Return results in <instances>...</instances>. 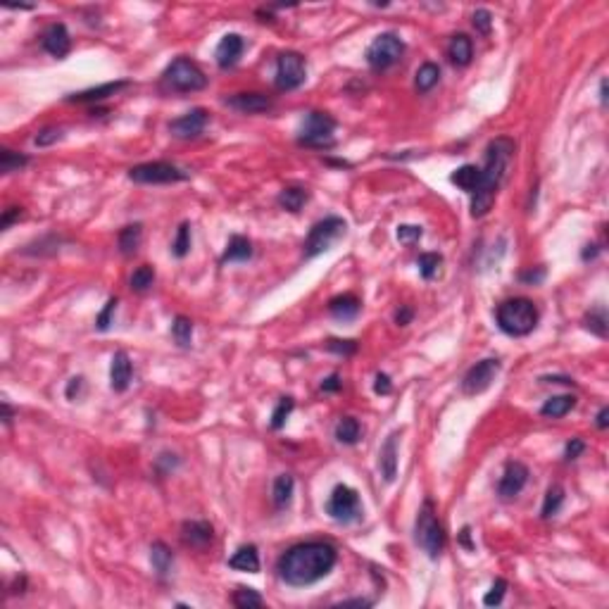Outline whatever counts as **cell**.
I'll return each instance as SVG.
<instances>
[{"instance_id":"cell-50","label":"cell","mask_w":609,"mask_h":609,"mask_svg":"<svg viewBox=\"0 0 609 609\" xmlns=\"http://www.w3.org/2000/svg\"><path fill=\"white\" fill-rule=\"evenodd\" d=\"M390 390H393V383H390V376H388V374H376L374 393H376V395H390Z\"/></svg>"},{"instance_id":"cell-31","label":"cell","mask_w":609,"mask_h":609,"mask_svg":"<svg viewBox=\"0 0 609 609\" xmlns=\"http://www.w3.org/2000/svg\"><path fill=\"white\" fill-rule=\"evenodd\" d=\"M150 561H153V569L158 574L160 578H165L169 571H172V561H174V554L172 550L165 545V543H153L150 547Z\"/></svg>"},{"instance_id":"cell-43","label":"cell","mask_w":609,"mask_h":609,"mask_svg":"<svg viewBox=\"0 0 609 609\" xmlns=\"http://www.w3.org/2000/svg\"><path fill=\"white\" fill-rule=\"evenodd\" d=\"M505 593H507V581L495 578V583L490 586V591L483 595V605L485 607H498L500 602L505 600Z\"/></svg>"},{"instance_id":"cell-4","label":"cell","mask_w":609,"mask_h":609,"mask_svg":"<svg viewBox=\"0 0 609 609\" xmlns=\"http://www.w3.org/2000/svg\"><path fill=\"white\" fill-rule=\"evenodd\" d=\"M162 86L174 93H198L207 86V77L193 60L177 57L162 74Z\"/></svg>"},{"instance_id":"cell-37","label":"cell","mask_w":609,"mask_h":609,"mask_svg":"<svg viewBox=\"0 0 609 609\" xmlns=\"http://www.w3.org/2000/svg\"><path fill=\"white\" fill-rule=\"evenodd\" d=\"M583 327L591 331V334L607 338V309L605 307H595L583 317Z\"/></svg>"},{"instance_id":"cell-5","label":"cell","mask_w":609,"mask_h":609,"mask_svg":"<svg viewBox=\"0 0 609 609\" xmlns=\"http://www.w3.org/2000/svg\"><path fill=\"white\" fill-rule=\"evenodd\" d=\"M415 540L431 559H438L441 557V552L445 550V531H443L441 521H438V517H436V512H433L431 500H426L422 512H419V517H417Z\"/></svg>"},{"instance_id":"cell-18","label":"cell","mask_w":609,"mask_h":609,"mask_svg":"<svg viewBox=\"0 0 609 609\" xmlns=\"http://www.w3.org/2000/svg\"><path fill=\"white\" fill-rule=\"evenodd\" d=\"M214 538V529L209 521H186L184 526H181V540H184V545L188 547H195V550H205V547L212 543Z\"/></svg>"},{"instance_id":"cell-52","label":"cell","mask_w":609,"mask_h":609,"mask_svg":"<svg viewBox=\"0 0 609 609\" xmlns=\"http://www.w3.org/2000/svg\"><path fill=\"white\" fill-rule=\"evenodd\" d=\"M341 385H343L341 376L331 374L329 378H324V381H322V390H324V393H336V390H341Z\"/></svg>"},{"instance_id":"cell-35","label":"cell","mask_w":609,"mask_h":609,"mask_svg":"<svg viewBox=\"0 0 609 609\" xmlns=\"http://www.w3.org/2000/svg\"><path fill=\"white\" fill-rule=\"evenodd\" d=\"M29 165V158L24 153H15L10 148H3L0 150V172L3 174H12V172H22V169Z\"/></svg>"},{"instance_id":"cell-32","label":"cell","mask_w":609,"mask_h":609,"mask_svg":"<svg viewBox=\"0 0 609 609\" xmlns=\"http://www.w3.org/2000/svg\"><path fill=\"white\" fill-rule=\"evenodd\" d=\"M438 79H441V67L433 65V62H424V65L417 70L415 89H417L419 93H429L433 86L438 84Z\"/></svg>"},{"instance_id":"cell-17","label":"cell","mask_w":609,"mask_h":609,"mask_svg":"<svg viewBox=\"0 0 609 609\" xmlns=\"http://www.w3.org/2000/svg\"><path fill=\"white\" fill-rule=\"evenodd\" d=\"M243 50H246V40H243L241 33H226V36H221L219 45H216L214 60L221 70H229V67H234L241 60Z\"/></svg>"},{"instance_id":"cell-53","label":"cell","mask_w":609,"mask_h":609,"mask_svg":"<svg viewBox=\"0 0 609 609\" xmlns=\"http://www.w3.org/2000/svg\"><path fill=\"white\" fill-rule=\"evenodd\" d=\"M412 317H415V309L407 307V304H402V307L395 312V324L397 327H407V324L412 322Z\"/></svg>"},{"instance_id":"cell-57","label":"cell","mask_w":609,"mask_h":609,"mask_svg":"<svg viewBox=\"0 0 609 609\" xmlns=\"http://www.w3.org/2000/svg\"><path fill=\"white\" fill-rule=\"evenodd\" d=\"M595 424H598L600 431L607 429V426H609V407H602V410L598 412V422H595Z\"/></svg>"},{"instance_id":"cell-42","label":"cell","mask_w":609,"mask_h":609,"mask_svg":"<svg viewBox=\"0 0 609 609\" xmlns=\"http://www.w3.org/2000/svg\"><path fill=\"white\" fill-rule=\"evenodd\" d=\"M293 407H295L293 397H281L279 405H276L274 412H272V429H274V431L283 429V424H286V419L290 417Z\"/></svg>"},{"instance_id":"cell-7","label":"cell","mask_w":609,"mask_h":609,"mask_svg":"<svg viewBox=\"0 0 609 609\" xmlns=\"http://www.w3.org/2000/svg\"><path fill=\"white\" fill-rule=\"evenodd\" d=\"M405 55V43L395 33H378L367 48V65L374 72H383L397 65Z\"/></svg>"},{"instance_id":"cell-58","label":"cell","mask_w":609,"mask_h":609,"mask_svg":"<svg viewBox=\"0 0 609 609\" xmlns=\"http://www.w3.org/2000/svg\"><path fill=\"white\" fill-rule=\"evenodd\" d=\"M3 424H5V426L12 424V410H10L8 402H3Z\"/></svg>"},{"instance_id":"cell-11","label":"cell","mask_w":609,"mask_h":609,"mask_svg":"<svg viewBox=\"0 0 609 609\" xmlns=\"http://www.w3.org/2000/svg\"><path fill=\"white\" fill-rule=\"evenodd\" d=\"M307 79V65H304V57L295 50H286L281 53L279 60H276V89L279 91H295L300 89Z\"/></svg>"},{"instance_id":"cell-25","label":"cell","mask_w":609,"mask_h":609,"mask_svg":"<svg viewBox=\"0 0 609 609\" xmlns=\"http://www.w3.org/2000/svg\"><path fill=\"white\" fill-rule=\"evenodd\" d=\"M293 490H295V478L290 476V473L276 476L274 488H272V500H274L276 510H286L290 505V500H293Z\"/></svg>"},{"instance_id":"cell-6","label":"cell","mask_w":609,"mask_h":609,"mask_svg":"<svg viewBox=\"0 0 609 609\" xmlns=\"http://www.w3.org/2000/svg\"><path fill=\"white\" fill-rule=\"evenodd\" d=\"M345 231H348V224H345V219H341V216H327V219L317 221V224L309 229L307 241H304V246H302L304 257L312 260V257L327 253L338 238H343Z\"/></svg>"},{"instance_id":"cell-14","label":"cell","mask_w":609,"mask_h":609,"mask_svg":"<svg viewBox=\"0 0 609 609\" xmlns=\"http://www.w3.org/2000/svg\"><path fill=\"white\" fill-rule=\"evenodd\" d=\"M529 466L521 464V462H507L505 464V473L503 478H500L498 483V495L503 500H512L517 498L521 490H524V485L529 483Z\"/></svg>"},{"instance_id":"cell-33","label":"cell","mask_w":609,"mask_h":609,"mask_svg":"<svg viewBox=\"0 0 609 609\" xmlns=\"http://www.w3.org/2000/svg\"><path fill=\"white\" fill-rule=\"evenodd\" d=\"M362 436V429H360V422L355 417H343L341 422L336 426V441L343 443V445H355L360 441Z\"/></svg>"},{"instance_id":"cell-39","label":"cell","mask_w":609,"mask_h":609,"mask_svg":"<svg viewBox=\"0 0 609 609\" xmlns=\"http://www.w3.org/2000/svg\"><path fill=\"white\" fill-rule=\"evenodd\" d=\"M441 265H443V257L438 253L419 255V274H422V279H426V281L436 279L438 272H441Z\"/></svg>"},{"instance_id":"cell-41","label":"cell","mask_w":609,"mask_h":609,"mask_svg":"<svg viewBox=\"0 0 609 609\" xmlns=\"http://www.w3.org/2000/svg\"><path fill=\"white\" fill-rule=\"evenodd\" d=\"M153 281H155V269L148 265L138 267L136 272L131 274V279H128L131 290H136V293H146V290L153 286Z\"/></svg>"},{"instance_id":"cell-54","label":"cell","mask_w":609,"mask_h":609,"mask_svg":"<svg viewBox=\"0 0 609 609\" xmlns=\"http://www.w3.org/2000/svg\"><path fill=\"white\" fill-rule=\"evenodd\" d=\"M81 388H84V378H81V376L72 378L70 385H67V397H70V400H74V395H79Z\"/></svg>"},{"instance_id":"cell-26","label":"cell","mask_w":609,"mask_h":609,"mask_svg":"<svg viewBox=\"0 0 609 609\" xmlns=\"http://www.w3.org/2000/svg\"><path fill=\"white\" fill-rule=\"evenodd\" d=\"M253 257V243H250L246 236H231L229 238V246L221 255V262H246Z\"/></svg>"},{"instance_id":"cell-30","label":"cell","mask_w":609,"mask_h":609,"mask_svg":"<svg viewBox=\"0 0 609 609\" xmlns=\"http://www.w3.org/2000/svg\"><path fill=\"white\" fill-rule=\"evenodd\" d=\"M574 407H576V397L574 395H554L540 407V415L547 419H561L564 415H569Z\"/></svg>"},{"instance_id":"cell-8","label":"cell","mask_w":609,"mask_h":609,"mask_svg":"<svg viewBox=\"0 0 609 609\" xmlns=\"http://www.w3.org/2000/svg\"><path fill=\"white\" fill-rule=\"evenodd\" d=\"M128 179L133 184H148V186H160V184H177V181H186L188 174L179 169L172 162H143L128 169Z\"/></svg>"},{"instance_id":"cell-40","label":"cell","mask_w":609,"mask_h":609,"mask_svg":"<svg viewBox=\"0 0 609 609\" xmlns=\"http://www.w3.org/2000/svg\"><path fill=\"white\" fill-rule=\"evenodd\" d=\"M172 253L174 257H179V260L191 253V224H188V221H184V224L177 229V238L172 243Z\"/></svg>"},{"instance_id":"cell-56","label":"cell","mask_w":609,"mask_h":609,"mask_svg":"<svg viewBox=\"0 0 609 609\" xmlns=\"http://www.w3.org/2000/svg\"><path fill=\"white\" fill-rule=\"evenodd\" d=\"M459 543H462L466 550H473V543H471V529L469 526H464L462 531H459Z\"/></svg>"},{"instance_id":"cell-12","label":"cell","mask_w":609,"mask_h":609,"mask_svg":"<svg viewBox=\"0 0 609 609\" xmlns=\"http://www.w3.org/2000/svg\"><path fill=\"white\" fill-rule=\"evenodd\" d=\"M500 374V360L488 357V360L476 362L473 367L466 371L462 378V393L464 395H481L490 388L495 376Z\"/></svg>"},{"instance_id":"cell-19","label":"cell","mask_w":609,"mask_h":609,"mask_svg":"<svg viewBox=\"0 0 609 609\" xmlns=\"http://www.w3.org/2000/svg\"><path fill=\"white\" fill-rule=\"evenodd\" d=\"M397 441H400V436H397V431H393L385 438L381 452H378V469H381V476L388 483H393L397 476Z\"/></svg>"},{"instance_id":"cell-23","label":"cell","mask_w":609,"mask_h":609,"mask_svg":"<svg viewBox=\"0 0 609 609\" xmlns=\"http://www.w3.org/2000/svg\"><path fill=\"white\" fill-rule=\"evenodd\" d=\"M448 57L455 67H466L473 57V43L466 33H455L448 43Z\"/></svg>"},{"instance_id":"cell-46","label":"cell","mask_w":609,"mask_h":609,"mask_svg":"<svg viewBox=\"0 0 609 609\" xmlns=\"http://www.w3.org/2000/svg\"><path fill=\"white\" fill-rule=\"evenodd\" d=\"M62 138V128L57 126H45L43 131H38V136L33 138V143H36L38 148H48L53 143H57V141Z\"/></svg>"},{"instance_id":"cell-22","label":"cell","mask_w":609,"mask_h":609,"mask_svg":"<svg viewBox=\"0 0 609 609\" xmlns=\"http://www.w3.org/2000/svg\"><path fill=\"white\" fill-rule=\"evenodd\" d=\"M362 309V300L353 293H343L331 297L329 302V314L338 322H353Z\"/></svg>"},{"instance_id":"cell-16","label":"cell","mask_w":609,"mask_h":609,"mask_svg":"<svg viewBox=\"0 0 609 609\" xmlns=\"http://www.w3.org/2000/svg\"><path fill=\"white\" fill-rule=\"evenodd\" d=\"M224 103L241 114H262L274 107V100L265 96V93H236V96L226 98Z\"/></svg>"},{"instance_id":"cell-45","label":"cell","mask_w":609,"mask_h":609,"mask_svg":"<svg viewBox=\"0 0 609 609\" xmlns=\"http://www.w3.org/2000/svg\"><path fill=\"white\" fill-rule=\"evenodd\" d=\"M471 24H473V29L481 33V36H488L490 29H493V15L488 10H483V8L476 10V12H473V17H471Z\"/></svg>"},{"instance_id":"cell-27","label":"cell","mask_w":609,"mask_h":609,"mask_svg":"<svg viewBox=\"0 0 609 609\" xmlns=\"http://www.w3.org/2000/svg\"><path fill=\"white\" fill-rule=\"evenodd\" d=\"M450 181L466 193H476L478 184H481V169H478L476 165H462L459 169H455V174L450 177Z\"/></svg>"},{"instance_id":"cell-2","label":"cell","mask_w":609,"mask_h":609,"mask_svg":"<svg viewBox=\"0 0 609 609\" xmlns=\"http://www.w3.org/2000/svg\"><path fill=\"white\" fill-rule=\"evenodd\" d=\"M514 141L507 136L493 138L488 148H485V162L481 169V184H478L476 193H471V216L473 219H481L490 212L495 195L503 186L507 177V167L514 158Z\"/></svg>"},{"instance_id":"cell-47","label":"cell","mask_w":609,"mask_h":609,"mask_svg":"<svg viewBox=\"0 0 609 609\" xmlns=\"http://www.w3.org/2000/svg\"><path fill=\"white\" fill-rule=\"evenodd\" d=\"M424 236L422 226H415V224H400L397 226V241L410 246V243H417L419 238Z\"/></svg>"},{"instance_id":"cell-15","label":"cell","mask_w":609,"mask_h":609,"mask_svg":"<svg viewBox=\"0 0 609 609\" xmlns=\"http://www.w3.org/2000/svg\"><path fill=\"white\" fill-rule=\"evenodd\" d=\"M40 45H43V50L48 53V55L62 60V57L70 55V50H72V36H70V31H67V26L62 22H55L43 31V36H40Z\"/></svg>"},{"instance_id":"cell-51","label":"cell","mask_w":609,"mask_h":609,"mask_svg":"<svg viewBox=\"0 0 609 609\" xmlns=\"http://www.w3.org/2000/svg\"><path fill=\"white\" fill-rule=\"evenodd\" d=\"M22 216V207H8L3 212V219H0V229H10L12 221H17Z\"/></svg>"},{"instance_id":"cell-1","label":"cell","mask_w":609,"mask_h":609,"mask_svg":"<svg viewBox=\"0 0 609 609\" xmlns=\"http://www.w3.org/2000/svg\"><path fill=\"white\" fill-rule=\"evenodd\" d=\"M338 561V552L331 543L309 540L288 547L276 561L279 578L290 588H304L327 578Z\"/></svg>"},{"instance_id":"cell-9","label":"cell","mask_w":609,"mask_h":609,"mask_svg":"<svg viewBox=\"0 0 609 609\" xmlns=\"http://www.w3.org/2000/svg\"><path fill=\"white\" fill-rule=\"evenodd\" d=\"M336 133V119L327 112H309L300 128L297 143L304 148H331Z\"/></svg>"},{"instance_id":"cell-3","label":"cell","mask_w":609,"mask_h":609,"mask_svg":"<svg viewBox=\"0 0 609 609\" xmlns=\"http://www.w3.org/2000/svg\"><path fill=\"white\" fill-rule=\"evenodd\" d=\"M538 317L540 314L536 302L529 300V297H510L503 304H498L495 312L500 331L512 338L529 336L538 327Z\"/></svg>"},{"instance_id":"cell-28","label":"cell","mask_w":609,"mask_h":609,"mask_svg":"<svg viewBox=\"0 0 609 609\" xmlns=\"http://www.w3.org/2000/svg\"><path fill=\"white\" fill-rule=\"evenodd\" d=\"M307 200H309V193H307V188H302V186H286L279 193V198H276V202H279L286 212H300Z\"/></svg>"},{"instance_id":"cell-20","label":"cell","mask_w":609,"mask_h":609,"mask_svg":"<svg viewBox=\"0 0 609 609\" xmlns=\"http://www.w3.org/2000/svg\"><path fill=\"white\" fill-rule=\"evenodd\" d=\"M131 374H133V367H131V360L124 350H117L112 355V364H110V385L114 393H124L131 383Z\"/></svg>"},{"instance_id":"cell-24","label":"cell","mask_w":609,"mask_h":609,"mask_svg":"<svg viewBox=\"0 0 609 609\" xmlns=\"http://www.w3.org/2000/svg\"><path fill=\"white\" fill-rule=\"evenodd\" d=\"M229 566L236 571L257 574L260 571V554H257V547L255 545H241L238 550L231 554V559H229Z\"/></svg>"},{"instance_id":"cell-49","label":"cell","mask_w":609,"mask_h":609,"mask_svg":"<svg viewBox=\"0 0 609 609\" xmlns=\"http://www.w3.org/2000/svg\"><path fill=\"white\" fill-rule=\"evenodd\" d=\"M586 452V443L581 441V438H571L569 443H566V448H564V457L569 459H576V457H581Z\"/></svg>"},{"instance_id":"cell-44","label":"cell","mask_w":609,"mask_h":609,"mask_svg":"<svg viewBox=\"0 0 609 609\" xmlns=\"http://www.w3.org/2000/svg\"><path fill=\"white\" fill-rule=\"evenodd\" d=\"M114 312H117V297H110V300L105 302V307H103V312H100L98 317H96V329L98 331H105L112 327V317H114Z\"/></svg>"},{"instance_id":"cell-55","label":"cell","mask_w":609,"mask_h":609,"mask_svg":"<svg viewBox=\"0 0 609 609\" xmlns=\"http://www.w3.org/2000/svg\"><path fill=\"white\" fill-rule=\"evenodd\" d=\"M336 607H371V600H364V598H355V600H343V602H338Z\"/></svg>"},{"instance_id":"cell-10","label":"cell","mask_w":609,"mask_h":609,"mask_svg":"<svg viewBox=\"0 0 609 609\" xmlns=\"http://www.w3.org/2000/svg\"><path fill=\"white\" fill-rule=\"evenodd\" d=\"M327 514L338 524H353L362 517V503L355 488L345 483H338L331 490V498L327 503Z\"/></svg>"},{"instance_id":"cell-13","label":"cell","mask_w":609,"mask_h":609,"mask_svg":"<svg viewBox=\"0 0 609 609\" xmlns=\"http://www.w3.org/2000/svg\"><path fill=\"white\" fill-rule=\"evenodd\" d=\"M209 121V112L205 110V107H193L191 112L181 114V117L172 119L169 121V131H172V136L177 138H198L202 131H205Z\"/></svg>"},{"instance_id":"cell-38","label":"cell","mask_w":609,"mask_h":609,"mask_svg":"<svg viewBox=\"0 0 609 609\" xmlns=\"http://www.w3.org/2000/svg\"><path fill=\"white\" fill-rule=\"evenodd\" d=\"M231 600H234V605L238 607V609H253V607H262V605H265L262 595L257 593V591H253V588H246V586L236 588Z\"/></svg>"},{"instance_id":"cell-36","label":"cell","mask_w":609,"mask_h":609,"mask_svg":"<svg viewBox=\"0 0 609 609\" xmlns=\"http://www.w3.org/2000/svg\"><path fill=\"white\" fill-rule=\"evenodd\" d=\"M172 336H174V341H177L179 348H191V343H193V322L188 319V317L179 314L177 319H174V324H172Z\"/></svg>"},{"instance_id":"cell-59","label":"cell","mask_w":609,"mask_h":609,"mask_svg":"<svg viewBox=\"0 0 609 609\" xmlns=\"http://www.w3.org/2000/svg\"><path fill=\"white\" fill-rule=\"evenodd\" d=\"M600 103L607 105V81H602L600 84Z\"/></svg>"},{"instance_id":"cell-48","label":"cell","mask_w":609,"mask_h":609,"mask_svg":"<svg viewBox=\"0 0 609 609\" xmlns=\"http://www.w3.org/2000/svg\"><path fill=\"white\" fill-rule=\"evenodd\" d=\"M327 348L336 355L350 357V355L357 353V341H338V338H331V341L327 343Z\"/></svg>"},{"instance_id":"cell-34","label":"cell","mask_w":609,"mask_h":609,"mask_svg":"<svg viewBox=\"0 0 609 609\" xmlns=\"http://www.w3.org/2000/svg\"><path fill=\"white\" fill-rule=\"evenodd\" d=\"M561 505H564V488H561L559 483H554V485H550V488H547V493H545L540 517H543V519H552L554 514L561 510Z\"/></svg>"},{"instance_id":"cell-21","label":"cell","mask_w":609,"mask_h":609,"mask_svg":"<svg viewBox=\"0 0 609 609\" xmlns=\"http://www.w3.org/2000/svg\"><path fill=\"white\" fill-rule=\"evenodd\" d=\"M128 89V81H107V84H100L96 86V89H86L81 93H72V96H67V100L70 103H100V100L110 98V96H117L119 91Z\"/></svg>"},{"instance_id":"cell-29","label":"cell","mask_w":609,"mask_h":609,"mask_svg":"<svg viewBox=\"0 0 609 609\" xmlns=\"http://www.w3.org/2000/svg\"><path fill=\"white\" fill-rule=\"evenodd\" d=\"M141 238H143V226H141V224H128V226H124V229L119 231V238H117L119 253L124 255V257H131V255L138 250Z\"/></svg>"}]
</instances>
